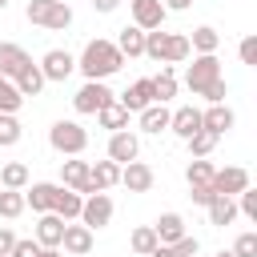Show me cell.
<instances>
[{
    "label": "cell",
    "mask_w": 257,
    "mask_h": 257,
    "mask_svg": "<svg viewBox=\"0 0 257 257\" xmlns=\"http://www.w3.org/2000/svg\"><path fill=\"white\" fill-rule=\"evenodd\" d=\"M108 100H112V92L104 88V80H84V88H80V92L72 96L76 112H84V116H88V112H100V108H104Z\"/></svg>",
    "instance_id": "obj_7"
},
{
    "label": "cell",
    "mask_w": 257,
    "mask_h": 257,
    "mask_svg": "<svg viewBox=\"0 0 257 257\" xmlns=\"http://www.w3.org/2000/svg\"><path fill=\"white\" fill-rule=\"evenodd\" d=\"M165 4L161 0H133V24L141 28V32H153V28H161L165 24Z\"/></svg>",
    "instance_id": "obj_11"
},
{
    "label": "cell",
    "mask_w": 257,
    "mask_h": 257,
    "mask_svg": "<svg viewBox=\"0 0 257 257\" xmlns=\"http://www.w3.org/2000/svg\"><path fill=\"white\" fill-rule=\"evenodd\" d=\"M28 20L32 24H40V28H52V32H60V28H68L72 24V8L64 4V0H28Z\"/></svg>",
    "instance_id": "obj_2"
},
{
    "label": "cell",
    "mask_w": 257,
    "mask_h": 257,
    "mask_svg": "<svg viewBox=\"0 0 257 257\" xmlns=\"http://www.w3.org/2000/svg\"><path fill=\"white\" fill-rule=\"evenodd\" d=\"M189 36H181V32H165V48H161V64H181V60H189Z\"/></svg>",
    "instance_id": "obj_22"
},
{
    "label": "cell",
    "mask_w": 257,
    "mask_h": 257,
    "mask_svg": "<svg viewBox=\"0 0 257 257\" xmlns=\"http://www.w3.org/2000/svg\"><path fill=\"white\" fill-rule=\"evenodd\" d=\"M8 257H40V245H36V241H16Z\"/></svg>",
    "instance_id": "obj_42"
},
{
    "label": "cell",
    "mask_w": 257,
    "mask_h": 257,
    "mask_svg": "<svg viewBox=\"0 0 257 257\" xmlns=\"http://www.w3.org/2000/svg\"><path fill=\"white\" fill-rule=\"evenodd\" d=\"M153 80V100L157 104H165V100H173L177 96V76H173V68L169 64H161V72L157 76H149Z\"/></svg>",
    "instance_id": "obj_23"
},
{
    "label": "cell",
    "mask_w": 257,
    "mask_h": 257,
    "mask_svg": "<svg viewBox=\"0 0 257 257\" xmlns=\"http://www.w3.org/2000/svg\"><path fill=\"white\" fill-rule=\"evenodd\" d=\"M60 185H48V181H36L28 193H24V205H32L36 213H52V201H56Z\"/></svg>",
    "instance_id": "obj_21"
},
{
    "label": "cell",
    "mask_w": 257,
    "mask_h": 257,
    "mask_svg": "<svg viewBox=\"0 0 257 257\" xmlns=\"http://www.w3.org/2000/svg\"><path fill=\"white\" fill-rule=\"evenodd\" d=\"M233 217H237V205H233V197H217V201L209 205V225L225 229V225H233Z\"/></svg>",
    "instance_id": "obj_32"
},
{
    "label": "cell",
    "mask_w": 257,
    "mask_h": 257,
    "mask_svg": "<svg viewBox=\"0 0 257 257\" xmlns=\"http://www.w3.org/2000/svg\"><path fill=\"white\" fill-rule=\"evenodd\" d=\"M233 253L237 257H257V233H241L237 245H233Z\"/></svg>",
    "instance_id": "obj_39"
},
{
    "label": "cell",
    "mask_w": 257,
    "mask_h": 257,
    "mask_svg": "<svg viewBox=\"0 0 257 257\" xmlns=\"http://www.w3.org/2000/svg\"><path fill=\"white\" fill-rule=\"evenodd\" d=\"M213 80H221V60H217V56H197V60L189 64V72H185V84H189L197 96H201Z\"/></svg>",
    "instance_id": "obj_5"
},
{
    "label": "cell",
    "mask_w": 257,
    "mask_h": 257,
    "mask_svg": "<svg viewBox=\"0 0 257 257\" xmlns=\"http://www.w3.org/2000/svg\"><path fill=\"white\" fill-rule=\"evenodd\" d=\"M217 257H237V253H233V249H221V253H217Z\"/></svg>",
    "instance_id": "obj_50"
},
{
    "label": "cell",
    "mask_w": 257,
    "mask_h": 257,
    "mask_svg": "<svg viewBox=\"0 0 257 257\" xmlns=\"http://www.w3.org/2000/svg\"><path fill=\"white\" fill-rule=\"evenodd\" d=\"M173 249H177V257H197V237H189V233H185Z\"/></svg>",
    "instance_id": "obj_44"
},
{
    "label": "cell",
    "mask_w": 257,
    "mask_h": 257,
    "mask_svg": "<svg viewBox=\"0 0 257 257\" xmlns=\"http://www.w3.org/2000/svg\"><path fill=\"white\" fill-rule=\"evenodd\" d=\"M213 165L205 161V157H193L189 161V169H185V181H189V189H201V185H213Z\"/></svg>",
    "instance_id": "obj_29"
},
{
    "label": "cell",
    "mask_w": 257,
    "mask_h": 257,
    "mask_svg": "<svg viewBox=\"0 0 257 257\" xmlns=\"http://www.w3.org/2000/svg\"><path fill=\"white\" fill-rule=\"evenodd\" d=\"M116 52H120V56H145V32H141L137 24H128V28L120 32V40H116Z\"/></svg>",
    "instance_id": "obj_28"
},
{
    "label": "cell",
    "mask_w": 257,
    "mask_h": 257,
    "mask_svg": "<svg viewBox=\"0 0 257 257\" xmlns=\"http://www.w3.org/2000/svg\"><path fill=\"white\" fill-rule=\"evenodd\" d=\"M12 84H16V92H20V96H36V92H40V88H44L48 80H44L40 64H32V60H28V64H24L20 72H16V80H12Z\"/></svg>",
    "instance_id": "obj_20"
},
{
    "label": "cell",
    "mask_w": 257,
    "mask_h": 257,
    "mask_svg": "<svg viewBox=\"0 0 257 257\" xmlns=\"http://www.w3.org/2000/svg\"><path fill=\"white\" fill-rule=\"evenodd\" d=\"M116 4H120V0H92V8H96V12H112Z\"/></svg>",
    "instance_id": "obj_47"
},
{
    "label": "cell",
    "mask_w": 257,
    "mask_h": 257,
    "mask_svg": "<svg viewBox=\"0 0 257 257\" xmlns=\"http://www.w3.org/2000/svg\"><path fill=\"white\" fill-rule=\"evenodd\" d=\"M153 233H157V245H177V241L185 237V221H181V213H161L157 225H153Z\"/></svg>",
    "instance_id": "obj_15"
},
{
    "label": "cell",
    "mask_w": 257,
    "mask_h": 257,
    "mask_svg": "<svg viewBox=\"0 0 257 257\" xmlns=\"http://www.w3.org/2000/svg\"><path fill=\"white\" fill-rule=\"evenodd\" d=\"M217 197H237L241 189H249V173L241 169V165H225V169H217L213 173V185H209Z\"/></svg>",
    "instance_id": "obj_6"
},
{
    "label": "cell",
    "mask_w": 257,
    "mask_h": 257,
    "mask_svg": "<svg viewBox=\"0 0 257 257\" xmlns=\"http://www.w3.org/2000/svg\"><path fill=\"white\" fill-rule=\"evenodd\" d=\"M12 245H16L12 229H4V225H0V257H8V253H12Z\"/></svg>",
    "instance_id": "obj_45"
},
{
    "label": "cell",
    "mask_w": 257,
    "mask_h": 257,
    "mask_svg": "<svg viewBox=\"0 0 257 257\" xmlns=\"http://www.w3.org/2000/svg\"><path fill=\"white\" fill-rule=\"evenodd\" d=\"M28 60H32V56H28L20 44H8V40L0 44V76H4V80H16V72H20Z\"/></svg>",
    "instance_id": "obj_16"
},
{
    "label": "cell",
    "mask_w": 257,
    "mask_h": 257,
    "mask_svg": "<svg viewBox=\"0 0 257 257\" xmlns=\"http://www.w3.org/2000/svg\"><path fill=\"white\" fill-rule=\"evenodd\" d=\"M237 197H241V213H245V217H253V221H257V193H253V189H241V193H237Z\"/></svg>",
    "instance_id": "obj_40"
},
{
    "label": "cell",
    "mask_w": 257,
    "mask_h": 257,
    "mask_svg": "<svg viewBox=\"0 0 257 257\" xmlns=\"http://www.w3.org/2000/svg\"><path fill=\"white\" fill-rule=\"evenodd\" d=\"M120 185L128 193H149L153 189V169L145 161H128V165H120Z\"/></svg>",
    "instance_id": "obj_12"
},
{
    "label": "cell",
    "mask_w": 257,
    "mask_h": 257,
    "mask_svg": "<svg viewBox=\"0 0 257 257\" xmlns=\"http://www.w3.org/2000/svg\"><path fill=\"white\" fill-rule=\"evenodd\" d=\"M169 108L165 104H149V108H141V128L145 133H161V128H169Z\"/></svg>",
    "instance_id": "obj_31"
},
{
    "label": "cell",
    "mask_w": 257,
    "mask_h": 257,
    "mask_svg": "<svg viewBox=\"0 0 257 257\" xmlns=\"http://www.w3.org/2000/svg\"><path fill=\"white\" fill-rule=\"evenodd\" d=\"M112 221V201H108V193H88L84 201H80V225L84 229H104Z\"/></svg>",
    "instance_id": "obj_4"
},
{
    "label": "cell",
    "mask_w": 257,
    "mask_h": 257,
    "mask_svg": "<svg viewBox=\"0 0 257 257\" xmlns=\"http://www.w3.org/2000/svg\"><path fill=\"white\" fill-rule=\"evenodd\" d=\"M28 205H24V193H16V189H0V217H20Z\"/></svg>",
    "instance_id": "obj_34"
},
{
    "label": "cell",
    "mask_w": 257,
    "mask_h": 257,
    "mask_svg": "<svg viewBox=\"0 0 257 257\" xmlns=\"http://www.w3.org/2000/svg\"><path fill=\"white\" fill-rule=\"evenodd\" d=\"M24 185H28V165H24V161H8V165L0 169V189H16V193H20Z\"/></svg>",
    "instance_id": "obj_30"
},
{
    "label": "cell",
    "mask_w": 257,
    "mask_h": 257,
    "mask_svg": "<svg viewBox=\"0 0 257 257\" xmlns=\"http://www.w3.org/2000/svg\"><path fill=\"white\" fill-rule=\"evenodd\" d=\"M20 104H24V96L16 92V84L0 76V112H12V116H16V108H20Z\"/></svg>",
    "instance_id": "obj_35"
},
{
    "label": "cell",
    "mask_w": 257,
    "mask_h": 257,
    "mask_svg": "<svg viewBox=\"0 0 257 257\" xmlns=\"http://www.w3.org/2000/svg\"><path fill=\"white\" fill-rule=\"evenodd\" d=\"M88 181H92L96 193H108L112 185H120V165H112V161H96V165H88Z\"/></svg>",
    "instance_id": "obj_18"
},
{
    "label": "cell",
    "mask_w": 257,
    "mask_h": 257,
    "mask_svg": "<svg viewBox=\"0 0 257 257\" xmlns=\"http://www.w3.org/2000/svg\"><path fill=\"white\" fill-rule=\"evenodd\" d=\"M217 44H221V36H217V28H209V24L193 28V36H189V48H197L201 56H213V52H217Z\"/></svg>",
    "instance_id": "obj_27"
},
{
    "label": "cell",
    "mask_w": 257,
    "mask_h": 257,
    "mask_svg": "<svg viewBox=\"0 0 257 257\" xmlns=\"http://www.w3.org/2000/svg\"><path fill=\"white\" fill-rule=\"evenodd\" d=\"M128 245H133V253H141V257H149V253L157 249V233H153V225H141V229H133V237H128Z\"/></svg>",
    "instance_id": "obj_33"
},
{
    "label": "cell",
    "mask_w": 257,
    "mask_h": 257,
    "mask_svg": "<svg viewBox=\"0 0 257 257\" xmlns=\"http://www.w3.org/2000/svg\"><path fill=\"white\" fill-rule=\"evenodd\" d=\"M137 153H141L137 133L120 128V133H112V137H108V161H112V165H128V161H137Z\"/></svg>",
    "instance_id": "obj_10"
},
{
    "label": "cell",
    "mask_w": 257,
    "mask_h": 257,
    "mask_svg": "<svg viewBox=\"0 0 257 257\" xmlns=\"http://www.w3.org/2000/svg\"><path fill=\"white\" fill-rule=\"evenodd\" d=\"M48 145H52L56 153H64V157H80L84 145H88V133H84L76 120H56V124L48 128Z\"/></svg>",
    "instance_id": "obj_3"
},
{
    "label": "cell",
    "mask_w": 257,
    "mask_h": 257,
    "mask_svg": "<svg viewBox=\"0 0 257 257\" xmlns=\"http://www.w3.org/2000/svg\"><path fill=\"white\" fill-rule=\"evenodd\" d=\"M60 181H64V189H72V193H80V197L96 193V189H92V181H88V161L68 157V161L60 165Z\"/></svg>",
    "instance_id": "obj_8"
},
{
    "label": "cell",
    "mask_w": 257,
    "mask_h": 257,
    "mask_svg": "<svg viewBox=\"0 0 257 257\" xmlns=\"http://www.w3.org/2000/svg\"><path fill=\"white\" fill-rule=\"evenodd\" d=\"M201 96H205L209 104H225V96H229V84H225V76H221V80H213V84H209Z\"/></svg>",
    "instance_id": "obj_38"
},
{
    "label": "cell",
    "mask_w": 257,
    "mask_h": 257,
    "mask_svg": "<svg viewBox=\"0 0 257 257\" xmlns=\"http://www.w3.org/2000/svg\"><path fill=\"white\" fill-rule=\"evenodd\" d=\"M80 193H72V189H60L56 193V201H52V213L60 217V221H72V217H80Z\"/></svg>",
    "instance_id": "obj_26"
},
{
    "label": "cell",
    "mask_w": 257,
    "mask_h": 257,
    "mask_svg": "<svg viewBox=\"0 0 257 257\" xmlns=\"http://www.w3.org/2000/svg\"><path fill=\"white\" fill-rule=\"evenodd\" d=\"M189 197H193V205H205V209H209V205H213V201H217V193H213V189H209V185H201V189H193V193H189Z\"/></svg>",
    "instance_id": "obj_43"
},
{
    "label": "cell",
    "mask_w": 257,
    "mask_h": 257,
    "mask_svg": "<svg viewBox=\"0 0 257 257\" xmlns=\"http://www.w3.org/2000/svg\"><path fill=\"white\" fill-rule=\"evenodd\" d=\"M169 128H173L181 141H189L193 133H201V112H197L193 104H185V108H177V112L169 116Z\"/></svg>",
    "instance_id": "obj_17"
},
{
    "label": "cell",
    "mask_w": 257,
    "mask_h": 257,
    "mask_svg": "<svg viewBox=\"0 0 257 257\" xmlns=\"http://www.w3.org/2000/svg\"><path fill=\"white\" fill-rule=\"evenodd\" d=\"M189 149H193V157H209V153L217 149V137L201 128V133H193V137H189Z\"/></svg>",
    "instance_id": "obj_37"
},
{
    "label": "cell",
    "mask_w": 257,
    "mask_h": 257,
    "mask_svg": "<svg viewBox=\"0 0 257 257\" xmlns=\"http://www.w3.org/2000/svg\"><path fill=\"white\" fill-rule=\"evenodd\" d=\"M4 8H8V0H0V12H4Z\"/></svg>",
    "instance_id": "obj_51"
},
{
    "label": "cell",
    "mask_w": 257,
    "mask_h": 257,
    "mask_svg": "<svg viewBox=\"0 0 257 257\" xmlns=\"http://www.w3.org/2000/svg\"><path fill=\"white\" fill-rule=\"evenodd\" d=\"M40 257H60V253L56 249H40Z\"/></svg>",
    "instance_id": "obj_49"
},
{
    "label": "cell",
    "mask_w": 257,
    "mask_h": 257,
    "mask_svg": "<svg viewBox=\"0 0 257 257\" xmlns=\"http://www.w3.org/2000/svg\"><path fill=\"white\" fill-rule=\"evenodd\" d=\"M96 120H100V128H112V133H120V128H128V108H124L120 100H108V104L96 112Z\"/></svg>",
    "instance_id": "obj_25"
},
{
    "label": "cell",
    "mask_w": 257,
    "mask_h": 257,
    "mask_svg": "<svg viewBox=\"0 0 257 257\" xmlns=\"http://www.w3.org/2000/svg\"><path fill=\"white\" fill-rule=\"evenodd\" d=\"M128 112H141V108H149V104H157L153 100V80H137L128 92H124V100H120Z\"/></svg>",
    "instance_id": "obj_24"
},
{
    "label": "cell",
    "mask_w": 257,
    "mask_h": 257,
    "mask_svg": "<svg viewBox=\"0 0 257 257\" xmlns=\"http://www.w3.org/2000/svg\"><path fill=\"white\" fill-rule=\"evenodd\" d=\"M20 141V120L12 116V112H0V145L8 149V145H16Z\"/></svg>",
    "instance_id": "obj_36"
},
{
    "label": "cell",
    "mask_w": 257,
    "mask_h": 257,
    "mask_svg": "<svg viewBox=\"0 0 257 257\" xmlns=\"http://www.w3.org/2000/svg\"><path fill=\"white\" fill-rule=\"evenodd\" d=\"M233 120H237V116H233V108H229V104H209V112H201V128H205V133H213L217 141L233 128Z\"/></svg>",
    "instance_id": "obj_13"
},
{
    "label": "cell",
    "mask_w": 257,
    "mask_h": 257,
    "mask_svg": "<svg viewBox=\"0 0 257 257\" xmlns=\"http://www.w3.org/2000/svg\"><path fill=\"white\" fill-rule=\"evenodd\" d=\"M120 64H124V56L116 52L112 40H88L84 52H80V60H76V68H80L88 80H104V76L120 72Z\"/></svg>",
    "instance_id": "obj_1"
},
{
    "label": "cell",
    "mask_w": 257,
    "mask_h": 257,
    "mask_svg": "<svg viewBox=\"0 0 257 257\" xmlns=\"http://www.w3.org/2000/svg\"><path fill=\"white\" fill-rule=\"evenodd\" d=\"M60 245H64V253L84 257V253L92 249V229H84V225H68V221H64V237H60Z\"/></svg>",
    "instance_id": "obj_19"
},
{
    "label": "cell",
    "mask_w": 257,
    "mask_h": 257,
    "mask_svg": "<svg viewBox=\"0 0 257 257\" xmlns=\"http://www.w3.org/2000/svg\"><path fill=\"white\" fill-rule=\"evenodd\" d=\"M149 257H177V249H173V245H157Z\"/></svg>",
    "instance_id": "obj_48"
},
{
    "label": "cell",
    "mask_w": 257,
    "mask_h": 257,
    "mask_svg": "<svg viewBox=\"0 0 257 257\" xmlns=\"http://www.w3.org/2000/svg\"><path fill=\"white\" fill-rule=\"evenodd\" d=\"M241 64H257V36L241 40Z\"/></svg>",
    "instance_id": "obj_41"
},
{
    "label": "cell",
    "mask_w": 257,
    "mask_h": 257,
    "mask_svg": "<svg viewBox=\"0 0 257 257\" xmlns=\"http://www.w3.org/2000/svg\"><path fill=\"white\" fill-rule=\"evenodd\" d=\"M72 68H76V60H72V52H64V48H48V52H44V60H40L44 80H68V76H72Z\"/></svg>",
    "instance_id": "obj_9"
},
{
    "label": "cell",
    "mask_w": 257,
    "mask_h": 257,
    "mask_svg": "<svg viewBox=\"0 0 257 257\" xmlns=\"http://www.w3.org/2000/svg\"><path fill=\"white\" fill-rule=\"evenodd\" d=\"M60 237H64V221L56 213H40V221H36V245L40 249H56Z\"/></svg>",
    "instance_id": "obj_14"
},
{
    "label": "cell",
    "mask_w": 257,
    "mask_h": 257,
    "mask_svg": "<svg viewBox=\"0 0 257 257\" xmlns=\"http://www.w3.org/2000/svg\"><path fill=\"white\" fill-rule=\"evenodd\" d=\"M161 4H165V12H185L193 0H161Z\"/></svg>",
    "instance_id": "obj_46"
}]
</instances>
